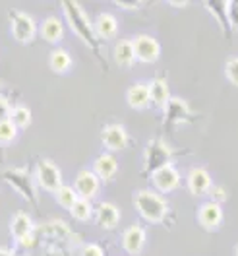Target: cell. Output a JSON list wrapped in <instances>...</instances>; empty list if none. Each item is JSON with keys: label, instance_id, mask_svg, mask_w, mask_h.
Here are the masks:
<instances>
[{"label": "cell", "instance_id": "21", "mask_svg": "<svg viewBox=\"0 0 238 256\" xmlns=\"http://www.w3.org/2000/svg\"><path fill=\"white\" fill-rule=\"evenodd\" d=\"M116 171H118V163L116 160L112 158L111 154H103V156H99L93 163V173H95L99 178H103V180H109L112 176L116 175Z\"/></svg>", "mask_w": 238, "mask_h": 256}, {"label": "cell", "instance_id": "16", "mask_svg": "<svg viewBox=\"0 0 238 256\" xmlns=\"http://www.w3.org/2000/svg\"><path fill=\"white\" fill-rule=\"evenodd\" d=\"M33 231H35V225H33L31 218L27 216V214H23V212H17L16 216L12 218V222H10V233H12V237L17 240L25 239V237H29L33 235Z\"/></svg>", "mask_w": 238, "mask_h": 256}, {"label": "cell", "instance_id": "14", "mask_svg": "<svg viewBox=\"0 0 238 256\" xmlns=\"http://www.w3.org/2000/svg\"><path fill=\"white\" fill-rule=\"evenodd\" d=\"M145 244V231L140 225H130L122 235V246L130 254H140Z\"/></svg>", "mask_w": 238, "mask_h": 256}, {"label": "cell", "instance_id": "33", "mask_svg": "<svg viewBox=\"0 0 238 256\" xmlns=\"http://www.w3.org/2000/svg\"><path fill=\"white\" fill-rule=\"evenodd\" d=\"M118 8H124V10H138L142 6V2H116Z\"/></svg>", "mask_w": 238, "mask_h": 256}, {"label": "cell", "instance_id": "18", "mask_svg": "<svg viewBox=\"0 0 238 256\" xmlns=\"http://www.w3.org/2000/svg\"><path fill=\"white\" fill-rule=\"evenodd\" d=\"M41 37L48 43H58L64 37V24L56 16H48L41 24Z\"/></svg>", "mask_w": 238, "mask_h": 256}, {"label": "cell", "instance_id": "15", "mask_svg": "<svg viewBox=\"0 0 238 256\" xmlns=\"http://www.w3.org/2000/svg\"><path fill=\"white\" fill-rule=\"evenodd\" d=\"M95 220L99 227H103V229H112V227H116L118 222H120V210L116 208L114 204H111V202H103V204L97 206Z\"/></svg>", "mask_w": 238, "mask_h": 256}, {"label": "cell", "instance_id": "24", "mask_svg": "<svg viewBox=\"0 0 238 256\" xmlns=\"http://www.w3.org/2000/svg\"><path fill=\"white\" fill-rule=\"evenodd\" d=\"M54 198L58 202V206H62L66 210H72V206L79 200L78 192L74 186H68V184H62L58 190L54 192Z\"/></svg>", "mask_w": 238, "mask_h": 256}, {"label": "cell", "instance_id": "4", "mask_svg": "<svg viewBox=\"0 0 238 256\" xmlns=\"http://www.w3.org/2000/svg\"><path fill=\"white\" fill-rule=\"evenodd\" d=\"M4 180L17 192L21 194L27 202H37V190H35V182L31 175L25 169H8L2 173Z\"/></svg>", "mask_w": 238, "mask_h": 256}, {"label": "cell", "instance_id": "17", "mask_svg": "<svg viewBox=\"0 0 238 256\" xmlns=\"http://www.w3.org/2000/svg\"><path fill=\"white\" fill-rule=\"evenodd\" d=\"M126 101L132 109H145L151 103L149 86L147 84H134L126 94Z\"/></svg>", "mask_w": 238, "mask_h": 256}, {"label": "cell", "instance_id": "30", "mask_svg": "<svg viewBox=\"0 0 238 256\" xmlns=\"http://www.w3.org/2000/svg\"><path fill=\"white\" fill-rule=\"evenodd\" d=\"M10 112H12V107H10L8 99L0 96V122L2 120H10Z\"/></svg>", "mask_w": 238, "mask_h": 256}, {"label": "cell", "instance_id": "25", "mask_svg": "<svg viewBox=\"0 0 238 256\" xmlns=\"http://www.w3.org/2000/svg\"><path fill=\"white\" fill-rule=\"evenodd\" d=\"M10 122L16 128H27L31 122V111L25 105H16L10 112Z\"/></svg>", "mask_w": 238, "mask_h": 256}, {"label": "cell", "instance_id": "6", "mask_svg": "<svg viewBox=\"0 0 238 256\" xmlns=\"http://www.w3.org/2000/svg\"><path fill=\"white\" fill-rule=\"evenodd\" d=\"M37 182L48 192H56L62 186V176L58 167L48 160H43L37 163Z\"/></svg>", "mask_w": 238, "mask_h": 256}, {"label": "cell", "instance_id": "29", "mask_svg": "<svg viewBox=\"0 0 238 256\" xmlns=\"http://www.w3.org/2000/svg\"><path fill=\"white\" fill-rule=\"evenodd\" d=\"M229 24L238 30V2H229Z\"/></svg>", "mask_w": 238, "mask_h": 256}, {"label": "cell", "instance_id": "37", "mask_svg": "<svg viewBox=\"0 0 238 256\" xmlns=\"http://www.w3.org/2000/svg\"><path fill=\"white\" fill-rule=\"evenodd\" d=\"M237 256H238V244H237Z\"/></svg>", "mask_w": 238, "mask_h": 256}, {"label": "cell", "instance_id": "10", "mask_svg": "<svg viewBox=\"0 0 238 256\" xmlns=\"http://www.w3.org/2000/svg\"><path fill=\"white\" fill-rule=\"evenodd\" d=\"M190 118V107L184 99L180 97H171V101L165 107V120L167 124H180Z\"/></svg>", "mask_w": 238, "mask_h": 256}, {"label": "cell", "instance_id": "34", "mask_svg": "<svg viewBox=\"0 0 238 256\" xmlns=\"http://www.w3.org/2000/svg\"><path fill=\"white\" fill-rule=\"evenodd\" d=\"M17 242H19V246H23V248H31L33 242H35V233L29 235V237H25V239L17 240Z\"/></svg>", "mask_w": 238, "mask_h": 256}, {"label": "cell", "instance_id": "23", "mask_svg": "<svg viewBox=\"0 0 238 256\" xmlns=\"http://www.w3.org/2000/svg\"><path fill=\"white\" fill-rule=\"evenodd\" d=\"M48 66H50V70H52V72H56V74H64V72H68V70H70V66H72V58H70V54H68L64 48H56V50H52V52L48 54Z\"/></svg>", "mask_w": 238, "mask_h": 256}, {"label": "cell", "instance_id": "8", "mask_svg": "<svg viewBox=\"0 0 238 256\" xmlns=\"http://www.w3.org/2000/svg\"><path fill=\"white\" fill-rule=\"evenodd\" d=\"M151 180L155 184V188L161 192H173L178 188L180 184V173L176 171V167L171 163V165H165L161 167L159 171H155L151 175Z\"/></svg>", "mask_w": 238, "mask_h": 256}, {"label": "cell", "instance_id": "12", "mask_svg": "<svg viewBox=\"0 0 238 256\" xmlns=\"http://www.w3.org/2000/svg\"><path fill=\"white\" fill-rule=\"evenodd\" d=\"M198 222L206 229H215L223 224V208L217 202H206L198 210Z\"/></svg>", "mask_w": 238, "mask_h": 256}, {"label": "cell", "instance_id": "20", "mask_svg": "<svg viewBox=\"0 0 238 256\" xmlns=\"http://www.w3.org/2000/svg\"><path fill=\"white\" fill-rule=\"evenodd\" d=\"M114 60L122 68H130L136 62V50H134V41L130 39H122L116 43L114 47Z\"/></svg>", "mask_w": 238, "mask_h": 256}, {"label": "cell", "instance_id": "13", "mask_svg": "<svg viewBox=\"0 0 238 256\" xmlns=\"http://www.w3.org/2000/svg\"><path fill=\"white\" fill-rule=\"evenodd\" d=\"M188 188L196 196H204L213 188V180L211 175L207 173L204 167H194L188 175Z\"/></svg>", "mask_w": 238, "mask_h": 256}, {"label": "cell", "instance_id": "9", "mask_svg": "<svg viewBox=\"0 0 238 256\" xmlns=\"http://www.w3.org/2000/svg\"><path fill=\"white\" fill-rule=\"evenodd\" d=\"M101 138H103L105 148L111 152L122 150L128 144V132L122 124H107L101 132Z\"/></svg>", "mask_w": 238, "mask_h": 256}, {"label": "cell", "instance_id": "27", "mask_svg": "<svg viewBox=\"0 0 238 256\" xmlns=\"http://www.w3.org/2000/svg\"><path fill=\"white\" fill-rule=\"evenodd\" d=\"M17 136V128L10 122V120H2L0 122V144H10L14 142Z\"/></svg>", "mask_w": 238, "mask_h": 256}, {"label": "cell", "instance_id": "5", "mask_svg": "<svg viewBox=\"0 0 238 256\" xmlns=\"http://www.w3.org/2000/svg\"><path fill=\"white\" fill-rule=\"evenodd\" d=\"M10 26H12V35L17 43H31L37 35V26H35V20L23 12H16L12 10L10 12Z\"/></svg>", "mask_w": 238, "mask_h": 256}, {"label": "cell", "instance_id": "11", "mask_svg": "<svg viewBox=\"0 0 238 256\" xmlns=\"http://www.w3.org/2000/svg\"><path fill=\"white\" fill-rule=\"evenodd\" d=\"M74 188L79 198H91L99 192V176L93 171H79L74 180Z\"/></svg>", "mask_w": 238, "mask_h": 256}, {"label": "cell", "instance_id": "31", "mask_svg": "<svg viewBox=\"0 0 238 256\" xmlns=\"http://www.w3.org/2000/svg\"><path fill=\"white\" fill-rule=\"evenodd\" d=\"M81 256H103V250L99 244H87V246H83Z\"/></svg>", "mask_w": 238, "mask_h": 256}, {"label": "cell", "instance_id": "3", "mask_svg": "<svg viewBox=\"0 0 238 256\" xmlns=\"http://www.w3.org/2000/svg\"><path fill=\"white\" fill-rule=\"evenodd\" d=\"M171 158H173V150L165 144L163 140H151L147 148H145V154H143V167H145V173H155L161 167L165 165H171Z\"/></svg>", "mask_w": 238, "mask_h": 256}, {"label": "cell", "instance_id": "22", "mask_svg": "<svg viewBox=\"0 0 238 256\" xmlns=\"http://www.w3.org/2000/svg\"><path fill=\"white\" fill-rule=\"evenodd\" d=\"M95 32L99 37H103V39H112L116 32H118V22H116V18L109 14V12H103V14H99L95 20Z\"/></svg>", "mask_w": 238, "mask_h": 256}, {"label": "cell", "instance_id": "7", "mask_svg": "<svg viewBox=\"0 0 238 256\" xmlns=\"http://www.w3.org/2000/svg\"><path fill=\"white\" fill-rule=\"evenodd\" d=\"M134 41V50H136V60L140 62H155L161 54V45L155 37L151 35H138L132 39Z\"/></svg>", "mask_w": 238, "mask_h": 256}, {"label": "cell", "instance_id": "26", "mask_svg": "<svg viewBox=\"0 0 238 256\" xmlns=\"http://www.w3.org/2000/svg\"><path fill=\"white\" fill-rule=\"evenodd\" d=\"M70 214H72V218H74V220H78V222H87V220L91 218V214H93V208H91L89 200L79 198L78 202L72 206Z\"/></svg>", "mask_w": 238, "mask_h": 256}, {"label": "cell", "instance_id": "35", "mask_svg": "<svg viewBox=\"0 0 238 256\" xmlns=\"http://www.w3.org/2000/svg\"><path fill=\"white\" fill-rule=\"evenodd\" d=\"M0 256H16V254H12V252L6 250V248H0Z\"/></svg>", "mask_w": 238, "mask_h": 256}, {"label": "cell", "instance_id": "32", "mask_svg": "<svg viewBox=\"0 0 238 256\" xmlns=\"http://www.w3.org/2000/svg\"><path fill=\"white\" fill-rule=\"evenodd\" d=\"M209 192H211V196H213L211 202H217V204H219V202H225V200H227V192H225L223 186H219V188L215 186V188H211Z\"/></svg>", "mask_w": 238, "mask_h": 256}, {"label": "cell", "instance_id": "1", "mask_svg": "<svg viewBox=\"0 0 238 256\" xmlns=\"http://www.w3.org/2000/svg\"><path fill=\"white\" fill-rule=\"evenodd\" d=\"M62 10L66 20H68V26L72 28V32L76 33L87 47H91L93 50L99 52V35L95 32V26L87 20L83 8L79 6L78 2L66 0V2H62Z\"/></svg>", "mask_w": 238, "mask_h": 256}, {"label": "cell", "instance_id": "2", "mask_svg": "<svg viewBox=\"0 0 238 256\" xmlns=\"http://www.w3.org/2000/svg\"><path fill=\"white\" fill-rule=\"evenodd\" d=\"M134 206L138 214L149 224H161L167 216V202L163 196L151 190H140L134 196Z\"/></svg>", "mask_w": 238, "mask_h": 256}, {"label": "cell", "instance_id": "19", "mask_svg": "<svg viewBox=\"0 0 238 256\" xmlns=\"http://www.w3.org/2000/svg\"><path fill=\"white\" fill-rule=\"evenodd\" d=\"M149 97H151V103L157 105V107H167V103L171 101V92H169V86L163 78H155L149 84Z\"/></svg>", "mask_w": 238, "mask_h": 256}, {"label": "cell", "instance_id": "28", "mask_svg": "<svg viewBox=\"0 0 238 256\" xmlns=\"http://www.w3.org/2000/svg\"><path fill=\"white\" fill-rule=\"evenodd\" d=\"M225 74H227V78H229L231 84L238 86V58L227 60V64H225Z\"/></svg>", "mask_w": 238, "mask_h": 256}, {"label": "cell", "instance_id": "36", "mask_svg": "<svg viewBox=\"0 0 238 256\" xmlns=\"http://www.w3.org/2000/svg\"><path fill=\"white\" fill-rule=\"evenodd\" d=\"M173 6H186V2H171Z\"/></svg>", "mask_w": 238, "mask_h": 256}]
</instances>
